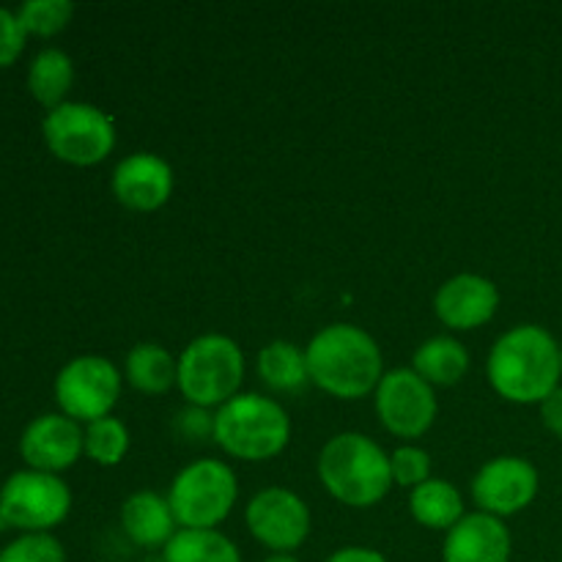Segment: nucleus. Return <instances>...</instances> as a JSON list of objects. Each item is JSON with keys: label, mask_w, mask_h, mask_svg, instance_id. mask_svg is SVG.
I'll list each match as a JSON object with an SVG mask.
<instances>
[{"label": "nucleus", "mask_w": 562, "mask_h": 562, "mask_svg": "<svg viewBox=\"0 0 562 562\" xmlns=\"http://www.w3.org/2000/svg\"><path fill=\"white\" fill-rule=\"evenodd\" d=\"M113 195L132 212H157L173 195V168L157 154H130L113 170Z\"/></svg>", "instance_id": "2eb2a0df"}, {"label": "nucleus", "mask_w": 562, "mask_h": 562, "mask_svg": "<svg viewBox=\"0 0 562 562\" xmlns=\"http://www.w3.org/2000/svg\"><path fill=\"white\" fill-rule=\"evenodd\" d=\"M318 481L329 497L349 508H371L393 486L390 456L371 437L357 431L338 434L318 453Z\"/></svg>", "instance_id": "7ed1b4c3"}, {"label": "nucleus", "mask_w": 562, "mask_h": 562, "mask_svg": "<svg viewBox=\"0 0 562 562\" xmlns=\"http://www.w3.org/2000/svg\"><path fill=\"white\" fill-rule=\"evenodd\" d=\"M250 536L272 554H291L311 536V510L300 494L289 488H263L245 510Z\"/></svg>", "instance_id": "9b49d317"}, {"label": "nucleus", "mask_w": 562, "mask_h": 562, "mask_svg": "<svg viewBox=\"0 0 562 562\" xmlns=\"http://www.w3.org/2000/svg\"><path fill=\"white\" fill-rule=\"evenodd\" d=\"M121 395V373L110 360L97 355L75 357L55 376V401L60 415L77 423L110 417Z\"/></svg>", "instance_id": "1a4fd4ad"}, {"label": "nucleus", "mask_w": 562, "mask_h": 562, "mask_svg": "<svg viewBox=\"0 0 562 562\" xmlns=\"http://www.w3.org/2000/svg\"><path fill=\"white\" fill-rule=\"evenodd\" d=\"M291 439V420L274 398L245 393L223 404L214 415V442L241 461H267L283 453Z\"/></svg>", "instance_id": "20e7f679"}, {"label": "nucleus", "mask_w": 562, "mask_h": 562, "mask_svg": "<svg viewBox=\"0 0 562 562\" xmlns=\"http://www.w3.org/2000/svg\"><path fill=\"white\" fill-rule=\"evenodd\" d=\"M130 450V428L119 417H102L86 426V456L99 467H115Z\"/></svg>", "instance_id": "b1692460"}, {"label": "nucleus", "mask_w": 562, "mask_h": 562, "mask_svg": "<svg viewBox=\"0 0 562 562\" xmlns=\"http://www.w3.org/2000/svg\"><path fill=\"white\" fill-rule=\"evenodd\" d=\"M258 376L274 393H300L311 384L305 351L289 340H272L258 355Z\"/></svg>", "instance_id": "412c9836"}, {"label": "nucleus", "mask_w": 562, "mask_h": 562, "mask_svg": "<svg viewBox=\"0 0 562 562\" xmlns=\"http://www.w3.org/2000/svg\"><path fill=\"white\" fill-rule=\"evenodd\" d=\"M71 492L58 475L22 470L0 486V516L22 532H49L69 516Z\"/></svg>", "instance_id": "6e6552de"}, {"label": "nucleus", "mask_w": 562, "mask_h": 562, "mask_svg": "<svg viewBox=\"0 0 562 562\" xmlns=\"http://www.w3.org/2000/svg\"><path fill=\"white\" fill-rule=\"evenodd\" d=\"M409 510L415 521H420L428 530H445L459 525L464 519V499H461L459 488L453 483L442 481V477H431V481L420 483L412 488L409 494Z\"/></svg>", "instance_id": "aec40b11"}, {"label": "nucleus", "mask_w": 562, "mask_h": 562, "mask_svg": "<svg viewBox=\"0 0 562 562\" xmlns=\"http://www.w3.org/2000/svg\"><path fill=\"white\" fill-rule=\"evenodd\" d=\"M82 453H86V431L80 428V423L60 412L36 417L22 431L20 456L27 470L58 475V472L75 467Z\"/></svg>", "instance_id": "ddd939ff"}, {"label": "nucleus", "mask_w": 562, "mask_h": 562, "mask_svg": "<svg viewBox=\"0 0 562 562\" xmlns=\"http://www.w3.org/2000/svg\"><path fill=\"white\" fill-rule=\"evenodd\" d=\"M497 307V285L483 274H456V278L445 280L434 296V313L439 322L450 329H461V333H470V329L492 322Z\"/></svg>", "instance_id": "4468645a"}, {"label": "nucleus", "mask_w": 562, "mask_h": 562, "mask_svg": "<svg viewBox=\"0 0 562 562\" xmlns=\"http://www.w3.org/2000/svg\"><path fill=\"white\" fill-rule=\"evenodd\" d=\"M25 27L20 25V16L16 11L0 9V69L14 64L16 58L25 49Z\"/></svg>", "instance_id": "cd10ccee"}, {"label": "nucleus", "mask_w": 562, "mask_h": 562, "mask_svg": "<svg viewBox=\"0 0 562 562\" xmlns=\"http://www.w3.org/2000/svg\"><path fill=\"white\" fill-rule=\"evenodd\" d=\"M121 527L132 543L143 549H165L176 536V516L168 497L157 492H137L121 505Z\"/></svg>", "instance_id": "f3484780"}, {"label": "nucleus", "mask_w": 562, "mask_h": 562, "mask_svg": "<svg viewBox=\"0 0 562 562\" xmlns=\"http://www.w3.org/2000/svg\"><path fill=\"white\" fill-rule=\"evenodd\" d=\"M124 376L137 393L165 395L179 384V360H173V355L159 344H137L126 355Z\"/></svg>", "instance_id": "a211bd4d"}, {"label": "nucleus", "mask_w": 562, "mask_h": 562, "mask_svg": "<svg viewBox=\"0 0 562 562\" xmlns=\"http://www.w3.org/2000/svg\"><path fill=\"white\" fill-rule=\"evenodd\" d=\"M327 562H390L382 552L368 547H346L338 549L335 554H329Z\"/></svg>", "instance_id": "7c9ffc66"}, {"label": "nucleus", "mask_w": 562, "mask_h": 562, "mask_svg": "<svg viewBox=\"0 0 562 562\" xmlns=\"http://www.w3.org/2000/svg\"><path fill=\"white\" fill-rule=\"evenodd\" d=\"M71 82H75V64L64 49H42L27 69V91L47 110H55L66 102Z\"/></svg>", "instance_id": "4be33fe9"}, {"label": "nucleus", "mask_w": 562, "mask_h": 562, "mask_svg": "<svg viewBox=\"0 0 562 562\" xmlns=\"http://www.w3.org/2000/svg\"><path fill=\"white\" fill-rule=\"evenodd\" d=\"M486 373L510 404H541L560 387V344L541 324H519L492 346Z\"/></svg>", "instance_id": "f257e3e1"}, {"label": "nucleus", "mask_w": 562, "mask_h": 562, "mask_svg": "<svg viewBox=\"0 0 562 562\" xmlns=\"http://www.w3.org/2000/svg\"><path fill=\"white\" fill-rule=\"evenodd\" d=\"M239 483L234 470L217 459L192 461L170 483L168 503L179 530H217L234 510Z\"/></svg>", "instance_id": "423d86ee"}, {"label": "nucleus", "mask_w": 562, "mask_h": 562, "mask_svg": "<svg viewBox=\"0 0 562 562\" xmlns=\"http://www.w3.org/2000/svg\"><path fill=\"white\" fill-rule=\"evenodd\" d=\"M412 371L426 379L431 387H450V384H459L470 371V351L456 338L439 335L415 351Z\"/></svg>", "instance_id": "6ab92c4d"}, {"label": "nucleus", "mask_w": 562, "mask_h": 562, "mask_svg": "<svg viewBox=\"0 0 562 562\" xmlns=\"http://www.w3.org/2000/svg\"><path fill=\"white\" fill-rule=\"evenodd\" d=\"M44 143L60 162L91 168L115 148V126L108 113L86 102H64L47 110L42 124Z\"/></svg>", "instance_id": "0eeeda50"}, {"label": "nucleus", "mask_w": 562, "mask_h": 562, "mask_svg": "<svg viewBox=\"0 0 562 562\" xmlns=\"http://www.w3.org/2000/svg\"><path fill=\"white\" fill-rule=\"evenodd\" d=\"M20 25L27 36H58L75 16V5L69 0H27L16 9Z\"/></svg>", "instance_id": "393cba45"}, {"label": "nucleus", "mask_w": 562, "mask_h": 562, "mask_svg": "<svg viewBox=\"0 0 562 562\" xmlns=\"http://www.w3.org/2000/svg\"><path fill=\"white\" fill-rule=\"evenodd\" d=\"M390 467H393V481L404 488H417L420 483L431 481V456L415 445H401L390 456Z\"/></svg>", "instance_id": "bb28decb"}, {"label": "nucleus", "mask_w": 562, "mask_h": 562, "mask_svg": "<svg viewBox=\"0 0 562 562\" xmlns=\"http://www.w3.org/2000/svg\"><path fill=\"white\" fill-rule=\"evenodd\" d=\"M245 355L228 335H201L179 357V390L190 406L212 409L239 395Z\"/></svg>", "instance_id": "39448f33"}, {"label": "nucleus", "mask_w": 562, "mask_h": 562, "mask_svg": "<svg viewBox=\"0 0 562 562\" xmlns=\"http://www.w3.org/2000/svg\"><path fill=\"white\" fill-rule=\"evenodd\" d=\"M514 538L503 519L483 510L467 514L445 536L442 562H510Z\"/></svg>", "instance_id": "dca6fc26"}, {"label": "nucleus", "mask_w": 562, "mask_h": 562, "mask_svg": "<svg viewBox=\"0 0 562 562\" xmlns=\"http://www.w3.org/2000/svg\"><path fill=\"white\" fill-rule=\"evenodd\" d=\"M307 373L318 390L340 401H360L376 393L384 376L379 344L357 324H329L305 349Z\"/></svg>", "instance_id": "f03ea898"}, {"label": "nucleus", "mask_w": 562, "mask_h": 562, "mask_svg": "<svg viewBox=\"0 0 562 562\" xmlns=\"http://www.w3.org/2000/svg\"><path fill=\"white\" fill-rule=\"evenodd\" d=\"M0 562H66V552L49 532H22L0 549Z\"/></svg>", "instance_id": "a878e982"}, {"label": "nucleus", "mask_w": 562, "mask_h": 562, "mask_svg": "<svg viewBox=\"0 0 562 562\" xmlns=\"http://www.w3.org/2000/svg\"><path fill=\"white\" fill-rule=\"evenodd\" d=\"M263 562H300V560H296L294 554H269Z\"/></svg>", "instance_id": "2f4dec72"}, {"label": "nucleus", "mask_w": 562, "mask_h": 562, "mask_svg": "<svg viewBox=\"0 0 562 562\" xmlns=\"http://www.w3.org/2000/svg\"><path fill=\"white\" fill-rule=\"evenodd\" d=\"M162 562H241V554L217 530H179L162 549Z\"/></svg>", "instance_id": "5701e85b"}, {"label": "nucleus", "mask_w": 562, "mask_h": 562, "mask_svg": "<svg viewBox=\"0 0 562 562\" xmlns=\"http://www.w3.org/2000/svg\"><path fill=\"white\" fill-rule=\"evenodd\" d=\"M538 497V470L521 456L486 461L472 481V499L488 516H516Z\"/></svg>", "instance_id": "f8f14e48"}, {"label": "nucleus", "mask_w": 562, "mask_h": 562, "mask_svg": "<svg viewBox=\"0 0 562 562\" xmlns=\"http://www.w3.org/2000/svg\"><path fill=\"white\" fill-rule=\"evenodd\" d=\"M373 398H376L379 420L393 437L417 439L437 420L439 404L434 387L412 368L384 371Z\"/></svg>", "instance_id": "9d476101"}, {"label": "nucleus", "mask_w": 562, "mask_h": 562, "mask_svg": "<svg viewBox=\"0 0 562 562\" xmlns=\"http://www.w3.org/2000/svg\"><path fill=\"white\" fill-rule=\"evenodd\" d=\"M541 423L549 434L562 439V387L554 390L549 398H543L541 404Z\"/></svg>", "instance_id": "c756f323"}, {"label": "nucleus", "mask_w": 562, "mask_h": 562, "mask_svg": "<svg viewBox=\"0 0 562 562\" xmlns=\"http://www.w3.org/2000/svg\"><path fill=\"white\" fill-rule=\"evenodd\" d=\"M560 366H562V344H560Z\"/></svg>", "instance_id": "473e14b6"}, {"label": "nucleus", "mask_w": 562, "mask_h": 562, "mask_svg": "<svg viewBox=\"0 0 562 562\" xmlns=\"http://www.w3.org/2000/svg\"><path fill=\"white\" fill-rule=\"evenodd\" d=\"M176 431L187 439V442H203V439H214V415L201 406H187L176 417Z\"/></svg>", "instance_id": "c85d7f7f"}]
</instances>
